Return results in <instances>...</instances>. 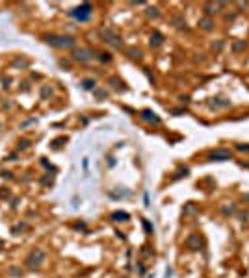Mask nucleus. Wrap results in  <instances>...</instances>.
I'll return each mask as SVG.
<instances>
[{
  "mask_svg": "<svg viewBox=\"0 0 249 278\" xmlns=\"http://www.w3.org/2000/svg\"><path fill=\"white\" fill-rule=\"evenodd\" d=\"M143 119H147V121H151V122H160V119L154 117L151 111H143Z\"/></svg>",
  "mask_w": 249,
  "mask_h": 278,
  "instance_id": "obj_6",
  "label": "nucleus"
},
{
  "mask_svg": "<svg viewBox=\"0 0 249 278\" xmlns=\"http://www.w3.org/2000/svg\"><path fill=\"white\" fill-rule=\"evenodd\" d=\"M221 6H223V4H214V6H207L205 9H207V13L210 15V13H216V9H219Z\"/></svg>",
  "mask_w": 249,
  "mask_h": 278,
  "instance_id": "obj_8",
  "label": "nucleus"
},
{
  "mask_svg": "<svg viewBox=\"0 0 249 278\" xmlns=\"http://www.w3.org/2000/svg\"><path fill=\"white\" fill-rule=\"evenodd\" d=\"M208 158L212 161H225V160H231V152L223 150V148H217V150H214V152L208 154Z\"/></svg>",
  "mask_w": 249,
  "mask_h": 278,
  "instance_id": "obj_1",
  "label": "nucleus"
},
{
  "mask_svg": "<svg viewBox=\"0 0 249 278\" xmlns=\"http://www.w3.org/2000/svg\"><path fill=\"white\" fill-rule=\"evenodd\" d=\"M242 46H246V43H234V50H240Z\"/></svg>",
  "mask_w": 249,
  "mask_h": 278,
  "instance_id": "obj_10",
  "label": "nucleus"
},
{
  "mask_svg": "<svg viewBox=\"0 0 249 278\" xmlns=\"http://www.w3.org/2000/svg\"><path fill=\"white\" fill-rule=\"evenodd\" d=\"M128 54H132V58H134V60H138V58H140V56H142V54H140V52H138V50H132V48H130V50H128Z\"/></svg>",
  "mask_w": 249,
  "mask_h": 278,
  "instance_id": "obj_9",
  "label": "nucleus"
},
{
  "mask_svg": "<svg viewBox=\"0 0 249 278\" xmlns=\"http://www.w3.org/2000/svg\"><path fill=\"white\" fill-rule=\"evenodd\" d=\"M74 58H76V60H80V61H86L89 56H87V52H86V50H76V52H74Z\"/></svg>",
  "mask_w": 249,
  "mask_h": 278,
  "instance_id": "obj_5",
  "label": "nucleus"
},
{
  "mask_svg": "<svg viewBox=\"0 0 249 278\" xmlns=\"http://www.w3.org/2000/svg\"><path fill=\"white\" fill-rule=\"evenodd\" d=\"M238 150H246V152H249V146L247 145H238Z\"/></svg>",
  "mask_w": 249,
  "mask_h": 278,
  "instance_id": "obj_11",
  "label": "nucleus"
},
{
  "mask_svg": "<svg viewBox=\"0 0 249 278\" xmlns=\"http://www.w3.org/2000/svg\"><path fill=\"white\" fill-rule=\"evenodd\" d=\"M102 35H104V37H106V41L108 43H112V45H113V46H121V43H119V37H117V35L113 34V32H102Z\"/></svg>",
  "mask_w": 249,
  "mask_h": 278,
  "instance_id": "obj_3",
  "label": "nucleus"
},
{
  "mask_svg": "<svg viewBox=\"0 0 249 278\" xmlns=\"http://www.w3.org/2000/svg\"><path fill=\"white\" fill-rule=\"evenodd\" d=\"M186 245L192 248V250H197L201 245H203V239L199 237V234H192L190 237H188V241H186Z\"/></svg>",
  "mask_w": 249,
  "mask_h": 278,
  "instance_id": "obj_2",
  "label": "nucleus"
},
{
  "mask_svg": "<svg viewBox=\"0 0 249 278\" xmlns=\"http://www.w3.org/2000/svg\"><path fill=\"white\" fill-rule=\"evenodd\" d=\"M199 26H201L203 30H210V28L214 26V22L208 19V17H205V19H201V21H199Z\"/></svg>",
  "mask_w": 249,
  "mask_h": 278,
  "instance_id": "obj_4",
  "label": "nucleus"
},
{
  "mask_svg": "<svg viewBox=\"0 0 249 278\" xmlns=\"http://www.w3.org/2000/svg\"><path fill=\"white\" fill-rule=\"evenodd\" d=\"M112 217H113L115 221H125V219H128V215H127V213H123V211H117V213H113Z\"/></svg>",
  "mask_w": 249,
  "mask_h": 278,
  "instance_id": "obj_7",
  "label": "nucleus"
}]
</instances>
